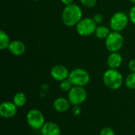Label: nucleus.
Returning a JSON list of instances; mask_svg holds the SVG:
<instances>
[{
	"mask_svg": "<svg viewBox=\"0 0 135 135\" xmlns=\"http://www.w3.org/2000/svg\"><path fill=\"white\" fill-rule=\"evenodd\" d=\"M82 19L81 8L74 3L66 6L62 13V23L67 27L76 26L77 24Z\"/></svg>",
	"mask_w": 135,
	"mask_h": 135,
	"instance_id": "1",
	"label": "nucleus"
},
{
	"mask_svg": "<svg viewBox=\"0 0 135 135\" xmlns=\"http://www.w3.org/2000/svg\"><path fill=\"white\" fill-rule=\"evenodd\" d=\"M103 81L104 85L111 90L119 89L124 82L123 74L115 69H108L103 74Z\"/></svg>",
	"mask_w": 135,
	"mask_h": 135,
	"instance_id": "2",
	"label": "nucleus"
},
{
	"mask_svg": "<svg viewBox=\"0 0 135 135\" xmlns=\"http://www.w3.org/2000/svg\"><path fill=\"white\" fill-rule=\"evenodd\" d=\"M26 122L29 127L35 131H40L44 123H46L43 112L37 108L30 109L27 112Z\"/></svg>",
	"mask_w": 135,
	"mask_h": 135,
	"instance_id": "3",
	"label": "nucleus"
},
{
	"mask_svg": "<svg viewBox=\"0 0 135 135\" xmlns=\"http://www.w3.org/2000/svg\"><path fill=\"white\" fill-rule=\"evenodd\" d=\"M68 79L74 86H86L90 81L89 73L82 68H75L70 72Z\"/></svg>",
	"mask_w": 135,
	"mask_h": 135,
	"instance_id": "4",
	"label": "nucleus"
},
{
	"mask_svg": "<svg viewBox=\"0 0 135 135\" xmlns=\"http://www.w3.org/2000/svg\"><path fill=\"white\" fill-rule=\"evenodd\" d=\"M124 44L123 36L119 32L112 31L105 39V47L108 51L119 52Z\"/></svg>",
	"mask_w": 135,
	"mask_h": 135,
	"instance_id": "5",
	"label": "nucleus"
},
{
	"mask_svg": "<svg viewBox=\"0 0 135 135\" xmlns=\"http://www.w3.org/2000/svg\"><path fill=\"white\" fill-rule=\"evenodd\" d=\"M129 16L124 12H116L110 18L109 25L112 31L121 32L124 30L129 23Z\"/></svg>",
	"mask_w": 135,
	"mask_h": 135,
	"instance_id": "6",
	"label": "nucleus"
},
{
	"mask_svg": "<svg viewBox=\"0 0 135 135\" xmlns=\"http://www.w3.org/2000/svg\"><path fill=\"white\" fill-rule=\"evenodd\" d=\"M87 97L86 89L81 86H73L67 93V98L73 106H81L86 100Z\"/></svg>",
	"mask_w": 135,
	"mask_h": 135,
	"instance_id": "7",
	"label": "nucleus"
},
{
	"mask_svg": "<svg viewBox=\"0 0 135 135\" xmlns=\"http://www.w3.org/2000/svg\"><path fill=\"white\" fill-rule=\"evenodd\" d=\"M97 25L93 17H84L76 25V31L81 36H89L95 33Z\"/></svg>",
	"mask_w": 135,
	"mask_h": 135,
	"instance_id": "8",
	"label": "nucleus"
},
{
	"mask_svg": "<svg viewBox=\"0 0 135 135\" xmlns=\"http://www.w3.org/2000/svg\"><path fill=\"white\" fill-rule=\"evenodd\" d=\"M17 108L13 101H3L0 104V115L3 119H12L17 115Z\"/></svg>",
	"mask_w": 135,
	"mask_h": 135,
	"instance_id": "9",
	"label": "nucleus"
},
{
	"mask_svg": "<svg viewBox=\"0 0 135 135\" xmlns=\"http://www.w3.org/2000/svg\"><path fill=\"white\" fill-rule=\"evenodd\" d=\"M50 74L55 81L60 82L69 78L70 71L67 67L63 65H55L51 69Z\"/></svg>",
	"mask_w": 135,
	"mask_h": 135,
	"instance_id": "10",
	"label": "nucleus"
},
{
	"mask_svg": "<svg viewBox=\"0 0 135 135\" xmlns=\"http://www.w3.org/2000/svg\"><path fill=\"white\" fill-rule=\"evenodd\" d=\"M52 106L55 112H59V113H65L70 110L71 104L69 101L68 98L60 97L56 98L53 101Z\"/></svg>",
	"mask_w": 135,
	"mask_h": 135,
	"instance_id": "11",
	"label": "nucleus"
},
{
	"mask_svg": "<svg viewBox=\"0 0 135 135\" xmlns=\"http://www.w3.org/2000/svg\"><path fill=\"white\" fill-rule=\"evenodd\" d=\"M123 56L119 52H112L106 61V64L108 66V69L117 70L123 63Z\"/></svg>",
	"mask_w": 135,
	"mask_h": 135,
	"instance_id": "12",
	"label": "nucleus"
},
{
	"mask_svg": "<svg viewBox=\"0 0 135 135\" xmlns=\"http://www.w3.org/2000/svg\"><path fill=\"white\" fill-rule=\"evenodd\" d=\"M42 135H61L60 127L55 122H46L40 130Z\"/></svg>",
	"mask_w": 135,
	"mask_h": 135,
	"instance_id": "13",
	"label": "nucleus"
},
{
	"mask_svg": "<svg viewBox=\"0 0 135 135\" xmlns=\"http://www.w3.org/2000/svg\"><path fill=\"white\" fill-rule=\"evenodd\" d=\"M8 49L12 55L19 56V55H22L25 52L26 46L24 42L16 40L10 42Z\"/></svg>",
	"mask_w": 135,
	"mask_h": 135,
	"instance_id": "14",
	"label": "nucleus"
},
{
	"mask_svg": "<svg viewBox=\"0 0 135 135\" xmlns=\"http://www.w3.org/2000/svg\"><path fill=\"white\" fill-rule=\"evenodd\" d=\"M12 101L17 108H22L27 102V96L23 92H17L13 97Z\"/></svg>",
	"mask_w": 135,
	"mask_h": 135,
	"instance_id": "15",
	"label": "nucleus"
},
{
	"mask_svg": "<svg viewBox=\"0 0 135 135\" xmlns=\"http://www.w3.org/2000/svg\"><path fill=\"white\" fill-rule=\"evenodd\" d=\"M110 29L106 25H99L95 31V36L100 40H105L110 33Z\"/></svg>",
	"mask_w": 135,
	"mask_h": 135,
	"instance_id": "16",
	"label": "nucleus"
},
{
	"mask_svg": "<svg viewBox=\"0 0 135 135\" xmlns=\"http://www.w3.org/2000/svg\"><path fill=\"white\" fill-rule=\"evenodd\" d=\"M10 42L11 41L9 40V35L4 30H1L0 31V49L5 50L8 48Z\"/></svg>",
	"mask_w": 135,
	"mask_h": 135,
	"instance_id": "17",
	"label": "nucleus"
},
{
	"mask_svg": "<svg viewBox=\"0 0 135 135\" xmlns=\"http://www.w3.org/2000/svg\"><path fill=\"white\" fill-rule=\"evenodd\" d=\"M126 86L130 89H135V72H131L124 81Z\"/></svg>",
	"mask_w": 135,
	"mask_h": 135,
	"instance_id": "18",
	"label": "nucleus"
},
{
	"mask_svg": "<svg viewBox=\"0 0 135 135\" xmlns=\"http://www.w3.org/2000/svg\"><path fill=\"white\" fill-rule=\"evenodd\" d=\"M73 86H74L73 84L68 78L60 81V84H59L60 89L63 92H67V93L73 88Z\"/></svg>",
	"mask_w": 135,
	"mask_h": 135,
	"instance_id": "19",
	"label": "nucleus"
},
{
	"mask_svg": "<svg viewBox=\"0 0 135 135\" xmlns=\"http://www.w3.org/2000/svg\"><path fill=\"white\" fill-rule=\"evenodd\" d=\"M80 2L82 4V6H84L85 7L92 9L97 5V0H80Z\"/></svg>",
	"mask_w": 135,
	"mask_h": 135,
	"instance_id": "20",
	"label": "nucleus"
},
{
	"mask_svg": "<svg viewBox=\"0 0 135 135\" xmlns=\"http://www.w3.org/2000/svg\"><path fill=\"white\" fill-rule=\"evenodd\" d=\"M100 135H116L115 132L114 131V130L111 127H103L100 131Z\"/></svg>",
	"mask_w": 135,
	"mask_h": 135,
	"instance_id": "21",
	"label": "nucleus"
},
{
	"mask_svg": "<svg viewBox=\"0 0 135 135\" xmlns=\"http://www.w3.org/2000/svg\"><path fill=\"white\" fill-rule=\"evenodd\" d=\"M129 19L130 21L135 25V5L134 6L131 7V9H130V12H129Z\"/></svg>",
	"mask_w": 135,
	"mask_h": 135,
	"instance_id": "22",
	"label": "nucleus"
},
{
	"mask_svg": "<svg viewBox=\"0 0 135 135\" xmlns=\"http://www.w3.org/2000/svg\"><path fill=\"white\" fill-rule=\"evenodd\" d=\"M93 19L94 20L97 25H100L103 21V15L101 13H96L93 17Z\"/></svg>",
	"mask_w": 135,
	"mask_h": 135,
	"instance_id": "23",
	"label": "nucleus"
},
{
	"mask_svg": "<svg viewBox=\"0 0 135 135\" xmlns=\"http://www.w3.org/2000/svg\"><path fill=\"white\" fill-rule=\"evenodd\" d=\"M73 114L75 115V116H79L81 113V107L80 106H74V108H73V111H72Z\"/></svg>",
	"mask_w": 135,
	"mask_h": 135,
	"instance_id": "24",
	"label": "nucleus"
},
{
	"mask_svg": "<svg viewBox=\"0 0 135 135\" xmlns=\"http://www.w3.org/2000/svg\"><path fill=\"white\" fill-rule=\"evenodd\" d=\"M128 67L131 72H135V59H131L128 62Z\"/></svg>",
	"mask_w": 135,
	"mask_h": 135,
	"instance_id": "25",
	"label": "nucleus"
},
{
	"mask_svg": "<svg viewBox=\"0 0 135 135\" xmlns=\"http://www.w3.org/2000/svg\"><path fill=\"white\" fill-rule=\"evenodd\" d=\"M73 1L74 0H61L62 3L64 4L65 6H68V5H70L73 3Z\"/></svg>",
	"mask_w": 135,
	"mask_h": 135,
	"instance_id": "26",
	"label": "nucleus"
},
{
	"mask_svg": "<svg viewBox=\"0 0 135 135\" xmlns=\"http://www.w3.org/2000/svg\"><path fill=\"white\" fill-rule=\"evenodd\" d=\"M130 1H131V2L132 3H134V4L135 5V0H130Z\"/></svg>",
	"mask_w": 135,
	"mask_h": 135,
	"instance_id": "27",
	"label": "nucleus"
},
{
	"mask_svg": "<svg viewBox=\"0 0 135 135\" xmlns=\"http://www.w3.org/2000/svg\"><path fill=\"white\" fill-rule=\"evenodd\" d=\"M32 1H34V2H37V1H40V0H32Z\"/></svg>",
	"mask_w": 135,
	"mask_h": 135,
	"instance_id": "28",
	"label": "nucleus"
},
{
	"mask_svg": "<svg viewBox=\"0 0 135 135\" xmlns=\"http://www.w3.org/2000/svg\"><path fill=\"white\" fill-rule=\"evenodd\" d=\"M35 135H42L41 134H35Z\"/></svg>",
	"mask_w": 135,
	"mask_h": 135,
	"instance_id": "29",
	"label": "nucleus"
}]
</instances>
